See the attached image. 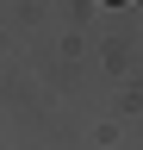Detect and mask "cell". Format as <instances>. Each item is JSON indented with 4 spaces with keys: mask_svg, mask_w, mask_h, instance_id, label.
I'll list each match as a JSON object with an SVG mask.
<instances>
[{
    "mask_svg": "<svg viewBox=\"0 0 143 150\" xmlns=\"http://www.w3.org/2000/svg\"><path fill=\"white\" fill-rule=\"evenodd\" d=\"M106 6H131V0H106Z\"/></svg>",
    "mask_w": 143,
    "mask_h": 150,
    "instance_id": "6da1fadb",
    "label": "cell"
}]
</instances>
